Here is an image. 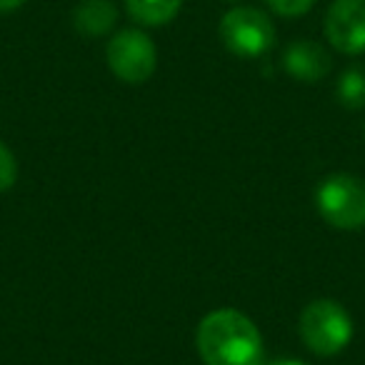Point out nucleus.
<instances>
[{"label": "nucleus", "mask_w": 365, "mask_h": 365, "mask_svg": "<svg viewBox=\"0 0 365 365\" xmlns=\"http://www.w3.org/2000/svg\"><path fill=\"white\" fill-rule=\"evenodd\" d=\"M195 348L205 365L265 363V345L258 325L233 308L213 310L200 320L195 330Z\"/></svg>", "instance_id": "obj_1"}, {"label": "nucleus", "mask_w": 365, "mask_h": 365, "mask_svg": "<svg viewBox=\"0 0 365 365\" xmlns=\"http://www.w3.org/2000/svg\"><path fill=\"white\" fill-rule=\"evenodd\" d=\"M300 338L310 353L320 358L338 355L353 338L350 313L333 298H318L300 313Z\"/></svg>", "instance_id": "obj_2"}, {"label": "nucleus", "mask_w": 365, "mask_h": 365, "mask_svg": "<svg viewBox=\"0 0 365 365\" xmlns=\"http://www.w3.org/2000/svg\"><path fill=\"white\" fill-rule=\"evenodd\" d=\"M320 218L338 230L365 228V180L350 173H333L315 190Z\"/></svg>", "instance_id": "obj_3"}, {"label": "nucleus", "mask_w": 365, "mask_h": 365, "mask_svg": "<svg viewBox=\"0 0 365 365\" xmlns=\"http://www.w3.org/2000/svg\"><path fill=\"white\" fill-rule=\"evenodd\" d=\"M218 33L223 46L238 58H260L275 46L273 21L258 8H230L220 18Z\"/></svg>", "instance_id": "obj_4"}, {"label": "nucleus", "mask_w": 365, "mask_h": 365, "mask_svg": "<svg viewBox=\"0 0 365 365\" xmlns=\"http://www.w3.org/2000/svg\"><path fill=\"white\" fill-rule=\"evenodd\" d=\"M106 61L118 81L128 86H140L155 73L158 51L148 33L128 28L110 38L106 48Z\"/></svg>", "instance_id": "obj_5"}, {"label": "nucleus", "mask_w": 365, "mask_h": 365, "mask_svg": "<svg viewBox=\"0 0 365 365\" xmlns=\"http://www.w3.org/2000/svg\"><path fill=\"white\" fill-rule=\"evenodd\" d=\"M325 36L335 51L358 56L365 51V0H333L325 16Z\"/></svg>", "instance_id": "obj_6"}, {"label": "nucleus", "mask_w": 365, "mask_h": 365, "mask_svg": "<svg viewBox=\"0 0 365 365\" xmlns=\"http://www.w3.org/2000/svg\"><path fill=\"white\" fill-rule=\"evenodd\" d=\"M283 68L300 83H318L333 68L330 53L315 41H293L283 53Z\"/></svg>", "instance_id": "obj_7"}, {"label": "nucleus", "mask_w": 365, "mask_h": 365, "mask_svg": "<svg viewBox=\"0 0 365 365\" xmlns=\"http://www.w3.org/2000/svg\"><path fill=\"white\" fill-rule=\"evenodd\" d=\"M118 21V8L113 0H81L73 11V26L81 36L101 38L113 31Z\"/></svg>", "instance_id": "obj_8"}, {"label": "nucleus", "mask_w": 365, "mask_h": 365, "mask_svg": "<svg viewBox=\"0 0 365 365\" xmlns=\"http://www.w3.org/2000/svg\"><path fill=\"white\" fill-rule=\"evenodd\" d=\"M182 0H125L128 16L148 28L168 26L180 13Z\"/></svg>", "instance_id": "obj_9"}, {"label": "nucleus", "mask_w": 365, "mask_h": 365, "mask_svg": "<svg viewBox=\"0 0 365 365\" xmlns=\"http://www.w3.org/2000/svg\"><path fill=\"white\" fill-rule=\"evenodd\" d=\"M335 96H338V103L343 108H350V110L365 108V71H360V68H348V71L338 78Z\"/></svg>", "instance_id": "obj_10"}, {"label": "nucleus", "mask_w": 365, "mask_h": 365, "mask_svg": "<svg viewBox=\"0 0 365 365\" xmlns=\"http://www.w3.org/2000/svg\"><path fill=\"white\" fill-rule=\"evenodd\" d=\"M18 180V160L6 143H0V193H6Z\"/></svg>", "instance_id": "obj_11"}, {"label": "nucleus", "mask_w": 365, "mask_h": 365, "mask_svg": "<svg viewBox=\"0 0 365 365\" xmlns=\"http://www.w3.org/2000/svg\"><path fill=\"white\" fill-rule=\"evenodd\" d=\"M315 3H318V0H268V6L283 18L305 16V13H308Z\"/></svg>", "instance_id": "obj_12"}, {"label": "nucleus", "mask_w": 365, "mask_h": 365, "mask_svg": "<svg viewBox=\"0 0 365 365\" xmlns=\"http://www.w3.org/2000/svg\"><path fill=\"white\" fill-rule=\"evenodd\" d=\"M26 0H0V13H11V11H18Z\"/></svg>", "instance_id": "obj_13"}, {"label": "nucleus", "mask_w": 365, "mask_h": 365, "mask_svg": "<svg viewBox=\"0 0 365 365\" xmlns=\"http://www.w3.org/2000/svg\"><path fill=\"white\" fill-rule=\"evenodd\" d=\"M268 365H308V363H303V360H298V358H283V360H273V363H268Z\"/></svg>", "instance_id": "obj_14"}, {"label": "nucleus", "mask_w": 365, "mask_h": 365, "mask_svg": "<svg viewBox=\"0 0 365 365\" xmlns=\"http://www.w3.org/2000/svg\"><path fill=\"white\" fill-rule=\"evenodd\" d=\"M228 3H238V0H228Z\"/></svg>", "instance_id": "obj_15"}]
</instances>
